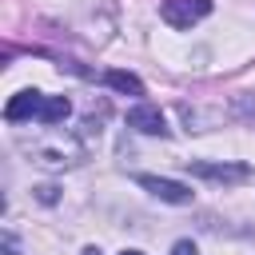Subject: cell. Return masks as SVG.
Here are the masks:
<instances>
[{
  "mask_svg": "<svg viewBox=\"0 0 255 255\" xmlns=\"http://www.w3.org/2000/svg\"><path fill=\"white\" fill-rule=\"evenodd\" d=\"M4 255H20V247H16V239H12V235H4Z\"/></svg>",
  "mask_w": 255,
  "mask_h": 255,
  "instance_id": "obj_9",
  "label": "cell"
},
{
  "mask_svg": "<svg viewBox=\"0 0 255 255\" xmlns=\"http://www.w3.org/2000/svg\"><path fill=\"white\" fill-rule=\"evenodd\" d=\"M187 167L195 171V175H203V179H219V183H239V179H247V163H203V159H187Z\"/></svg>",
  "mask_w": 255,
  "mask_h": 255,
  "instance_id": "obj_5",
  "label": "cell"
},
{
  "mask_svg": "<svg viewBox=\"0 0 255 255\" xmlns=\"http://www.w3.org/2000/svg\"><path fill=\"white\" fill-rule=\"evenodd\" d=\"M135 183H139L143 191H151L155 199H163V203H191V187H187V183L159 179V175H139Z\"/></svg>",
  "mask_w": 255,
  "mask_h": 255,
  "instance_id": "obj_3",
  "label": "cell"
},
{
  "mask_svg": "<svg viewBox=\"0 0 255 255\" xmlns=\"http://www.w3.org/2000/svg\"><path fill=\"white\" fill-rule=\"evenodd\" d=\"M104 84H108L112 92H124V96H143V84H139V76H131V72H124V68H112V72H104Z\"/></svg>",
  "mask_w": 255,
  "mask_h": 255,
  "instance_id": "obj_6",
  "label": "cell"
},
{
  "mask_svg": "<svg viewBox=\"0 0 255 255\" xmlns=\"http://www.w3.org/2000/svg\"><path fill=\"white\" fill-rule=\"evenodd\" d=\"M84 255H100V251H96V247H84Z\"/></svg>",
  "mask_w": 255,
  "mask_h": 255,
  "instance_id": "obj_11",
  "label": "cell"
},
{
  "mask_svg": "<svg viewBox=\"0 0 255 255\" xmlns=\"http://www.w3.org/2000/svg\"><path fill=\"white\" fill-rule=\"evenodd\" d=\"M211 12V0H163L159 4V16L171 24V28H191L195 20H203Z\"/></svg>",
  "mask_w": 255,
  "mask_h": 255,
  "instance_id": "obj_1",
  "label": "cell"
},
{
  "mask_svg": "<svg viewBox=\"0 0 255 255\" xmlns=\"http://www.w3.org/2000/svg\"><path fill=\"white\" fill-rule=\"evenodd\" d=\"M171 255H199V251H195V243H191V239H179V243L171 247Z\"/></svg>",
  "mask_w": 255,
  "mask_h": 255,
  "instance_id": "obj_8",
  "label": "cell"
},
{
  "mask_svg": "<svg viewBox=\"0 0 255 255\" xmlns=\"http://www.w3.org/2000/svg\"><path fill=\"white\" fill-rule=\"evenodd\" d=\"M40 199L44 203H56V187H40Z\"/></svg>",
  "mask_w": 255,
  "mask_h": 255,
  "instance_id": "obj_10",
  "label": "cell"
},
{
  "mask_svg": "<svg viewBox=\"0 0 255 255\" xmlns=\"http://www.w3.org/2000/svg\"><path fill=\"white\" fill-rule=\"evenodd\" d=\"M40 108H44V92L28 88V92H16L4 108V120L8 124H24V120H40Z\"/></svg>",
  "mask_w": 255,
  "mask_h": 255,
  "instance_id": "obj_2",
  "label": "cell"
},
{
  "mask_svg": "<svg viewBox=\"0 0 255 255\" xmlns=\"http://www.w3.org/2000/svg\"><path fill=\"white\" fill-rule=\"evenodd\" d=\"M128 128H135V131H143V135H167V120H163V112L151 108V104H135V108L128 112Z\"/></svg>",
  "mask_w": 255,
  "mask_h": 255,
  "instance_id": "obj_4",
  "label": "cell"
},
{
  "mask_svg": "<svg viewBox=\"0 0 255 255\" xmlns=\"http://www.w3.org/2000/svg\"><path fill=\"white\" fill-rule=\"evenodd\" d=\"M124 255H143V251H124Z\"/></svg>",
  "mask_w": 255,
  "mask_h": 255,
  "instance_id": "obj_12",
  "label": "cell"
},
{
  "mask_svg": "<svg viewBox=\"0 0 255 255\" xmlns=\"http://www.w3.org/2000/svg\"><path fill=\"white\" fill-rule=\"evenodd\" d=\"M68 112H72V104H68V96H44V108H40V124H64L68 120Z\"/></svg>",
  "mask_w": 255,
  "mask_h": 255,
  "instance_id": "obj_7",
  "label": "cell"
}]
</instances>
